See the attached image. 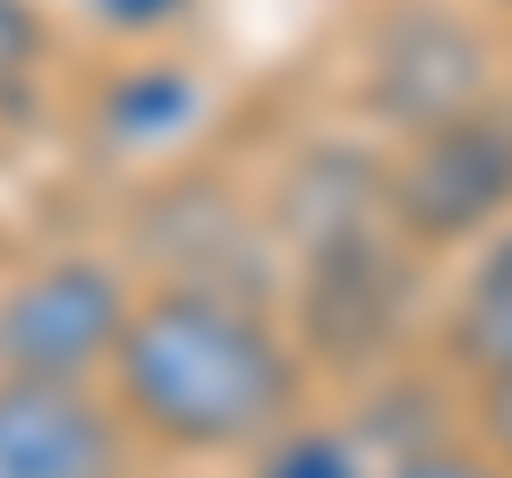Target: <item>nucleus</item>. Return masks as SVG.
Segmentation results:
<instances>
[{"mask_svg": "<svg viewBox=\"0 0 512 478\" xmlns=\"http://www.w3.org/2000/svg\"><path fill=\"white\" fill-rule=\"evenodd\" d=\"M35 52H43V18H35V0H0V94L35 77Z\"/></svg>", "mask_w": 512, "mask_h": 478, "instance_id": "nucleus-8", "label": "nucleus"}, {"mask_svg": "<svg viewBox=\"0 0 512 478\" xmlns=\"http://www.w3.org/2000/svg\"><path fill=\"white\" fill-rule=\"evenodd\" d=\"M470 427H478V444H487V453L512 470V368H504V376H478V410H470Z\"/></svg>", "mask_w": 512, "mask_h": 478, "instance_id": "nucleus-9", "label": "nucleus"}, {"mask_svg": "<svg viewBox=\"0 0 512 478\" xmlns=\"http://www.w3.org/2000/svg\"><path fill=\"white\" fill-rule=\"evenodd\" d=\"M384 214L410 248H470L512 222V111L461 103L427 129H410L402 163L384 171Z\"/></svg>", "mask_w": 512, "mask_h": 478, "instance_id": "nucleus-2", "label": "nucleus"}, {"mask_svg": "<svg viewBox=\"0 0 512 478\" xmlns=\"http://www.w3.org/2000/svg\"><path fill=\"white\" fill-rule=\"evenodd\" d=\"M256 461H265L256 478H367V470H376L350 436H333V427H299V419L282 427V436L256 444Z\"/></svg>", "mask_w": 512, "mask_h": 478, "instance_id": "nucleus-6", "label": "nucleus"}, {"mask_svg": "<svg viewBox=\"0 0 512 478\" xmlns=\"http://www.w3.org/2000/svg\"><path fill=\"white\" fill-rule=\"evenodd\" d=\"M137 291L111 257H52L0 291V376H43V385H86L111 368Z\"/></svg>", "mask_w": 512, "mask_h": 478, "instance_id": "nucleus-3", "label": "nucleus"}, {"mask_svg": "<svg viewBox=\"0 0 512 478\" xmlns=\"http://www.w3.org/2000/svg\"><path fill=\"white\" fill-rule=\"evenodd\" d=\"M367 478H512L504 461L487 453V444H444V436H419V444H402V453H384Z\"/></svg>", "mask_w": 512, "mask_h": 478, "instance_id": "nucleus-7", "label": "nucleus"}, {"mask_svg": "<svg viewBox=\"0 0 512 478\" xmlns=\"http://www.w3.org/2000/svg\"><path fill=\"white\" fill-rule=\"evenodd\" d=\"M299 402H308L299 342L231 282H171L137 299L111 342L120 427L171 453H256L299 419Z\"/></svg>", "mask_w": 512, "mask_h": 478, "instance_id": "nucleus-1", "label": "nucleus"}, {"mask_svg": "<svg viewBox=\"0 0 512 478\" xmlns=\"http://www.w3.org/2000/svg\"><path fill=\"white\" fill-rule=\"evenodd\" d=\"M444 359H453L470 385L512 368V222L495 231L487 257L470 265V282H461L453 316H444Z\"/></svg>", "mask_w": 512, "mask_h": 478, "instance_id": "nucleus-5", "label": "nucleus"}, {"mask_svg": "<svg viewBox=\"0 0 512 478\" xmlns=\"http://www.w3.org/2000/svg\"><path fill=\"white\" fill-rule=\"evenodd\" d=\"M94 26H120V35H154V26H171L188 9V0H77Z\"/></svg>", "mask_w": 512, "mask_h": 478, "instance_id": "nucleus-10", "label": "nucleus"}, {"mask_svg": "<svg viewBox=\"0 0 512 478\" xmlns=\"http://www.w3.org/2000/svg\"><path fill=\"white\" fill-rule=\"evenodd\" d=\"M504 9H512V0H504Z\"/></svg>", "mask_w": 512, "mask_h": 478, "instance_id": "nucleus-11", "label": "nucleus"}, {"mask_svg": "<svg viewBox=\"0 0 512 478\" xmlns=\"http://www.w3.org/2000/svg\"><path fill=\"white\" fill-rule=\"evenodd\" d=\"M128 436L120 410H103L86 385L0 376V478H120Z\"/></svg>", "mask_w": 512, "mask_h": 478, "instance_id": "nucleus-4", "label": "nucleus"}]
</instances>
